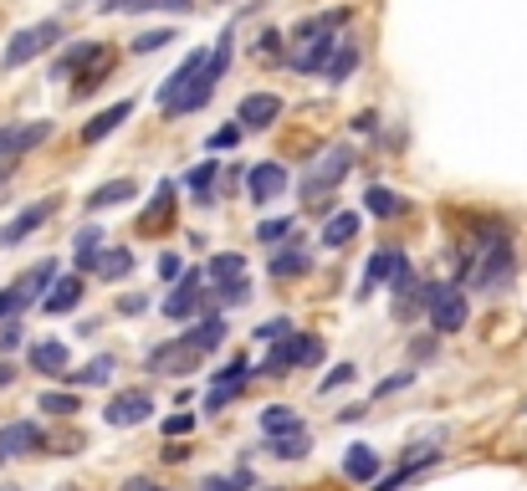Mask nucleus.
Listing matches in <instances>:
<instances>
[{"mask_svg":"<svg viewBox=\"0 0 527 491\" xmlns=\"http://www.w3.org/2000/svg\"><path fill=\"white\" fill-rule=\"evenodd\" d=\"M512 272H517V251H512V241L502 231H492L487 241L476 246V256H471L466 287H476V292H507Z\"/></svg>","mask_w":527,"mask_h":491,"instance_id":"1","label":"nucleus"},{"mask_svg":"<svg viewBox=\"0 0 527 491\" xmlns=\"http://www.w3.org/2000/svg\"><path fill=\"white\" fill-rule=\"evenodd\" d=\"M57 41H62V21H36V26H21V31L11 36V47L0 52V67H6V72H16V67L36 62L41 52H52Z\"/></svg>","mask_w":527,"mask_h":491,"instance_id":"2","label":"nucleus"},{"mask_svg":"<svg viewBox=\"0 0 527 491\" xmlns=\"http://www.w3.org/2000/svg\"><path fill=\"white\" fill-rule=\"evenodd\" d=\"M318 359H323V338H313V333H287V338L272 343L261 374L277 379V374H292V369H302V364H318Z\"/></svg>","mask_w":527,"mask_h":491,"instance_id":"3","label":"nucleus"},{"mask_svg":"<svg viewBox=\"0 0 527 491\" xmlns=\"http://www.w3.org/2000/svg\"><path fill=\"white\" fill-rule=\"evenodd\" d=\"M425 307H430V328L435 333H461L471 318V302L461 287H425Z\"/></svg>","mask_w":527,"mask_h":491,"instance_id":"4","label":"nucleus"},{"mask_svg":"<svg viewBox=\"0 0 527 491\" xmlns=\"http://www.w3.org/2000/svg\"><path fill=\"white\" fill-rule=\"evenodd\" d=\"M52 139V123L47 118H31V123H6L0 128V164H16L21 154H31L36 144Z\"/></svg>","mask_w":527,"mask_h":491,"instance_id":"5","label":"nucleus"},{"mask_svg":"<svg viewBox=\"0 0 527 491\" xmlns=\"http://www.w3.org/2000/svg\"><path fill=\"white\" fill-rule=\"evenodd\" d=\"M149 415H154V394H149V389H123V394L108 399V410H103V420H108L113 430H134V425H144Z\"/></svg>","mask_w":527,"mask_h":491,"instance_id":"6","label":"nucleus"},{"mask_svg":"<svg viewBox=\"0 0 527 491\" xmlns=\"http://www.w3.org/2000/svg\"><path fill=\"white\" fill-rule=\"evenodd\" d=\"M200 359H205V353H200L190 338H174V343H159V348H149V374H164V379H174V374H190Z\"/></svg>","mask_w":527,"mask_h":491,"instance_id":"7","label":"nucleus"},{"mask_svg":"<svg viewBox=\"0 0 527 491\" xmlns=\"http://www.w3.org/2000/svg\"><path fill=\"white\" fill-rule=\"evenodd\" d=\"M41 445H47V430H41L36 420H11V425H0V461L36 456Z\"/></svg>","mask_w":527,"mask_h":491,"instance_id":"8","label":"nucleus"},{"mask_svg":"<svg viewBox=\"0 0 527 491\" xmlns=\"http://www.w3.org/2000/svg\"><path fill=\"white\" fill-rule=\"evenodd\" d=\"M200 302H205V272L190 266V272H180V287L164 297V318H195Z\"/></svg>","mask_w":527,"mask_h":491,"instance_id":"9","label":"nucleus"},{"mask_svg":"<svg viewBox=\"0 0 527 491\" xmlns=\"http://www.w3.org/2000/svg\"><path fill=\"white\" fill-rule=\"evenodd\" d=\"M348 164H354V149H328V159L313 169V174H307V185H302V195L307 200H318V195H328L338 180H343V174H348Z\"/></svg>","mask_w":527,"mask_h":491,"instance_id":"10","label":"nucleus"},{"mask_svg":"<svg viewBox=\"0 0 527 491\" xmlns=\"http://www.w3.org/2000/svg\"><path fill=\"white\" fill-rule=\"evenodd\" d=\"M52 215H57V200H36L31 210H21L16 220H6V226H0V246H21L31 231H41V226H47Z\"/></svg>","mask_w":527,"mask_h":491,"instance_id":"11","label":"nucleus"},{"mask_svg":"<svg viewBox=\"0 0 527 491\" xmlns=\"http://www.w3.org/2000/svg\"><path fill=\"white\" fill-rule=\"evenodd\" d=\"M282 118V98L277 93H246L241 108H236V123L241 128H272Z\"/></svg>","mask_w":527,"mask_h":491,"instance_id":"12","label":"nucleus"},{"mask_svg":"<svg viewBox=\"0 0 527 491\" xmlns=\"http://www.w3.org/2000/svg\"><path fill=\"white\" fill-rule=\"evenodd\" d=\"M205 57H210V52H200V47H195V52H190V57H185L180 67H174V72H169V77L159 82V93H154V98H159V108H169V103L180 98L185 87H190V82H195V77L205 72Z\"/></svg>","mask_w":527,"mask_h":491,"instance_id":"13","label":"nucleus"},{"mask_svg":"<svg viewBox=\"0 0 527 491\" xmlns=\"http://www.w3.org/2000/svg\"><path fill=\"white\" fill-rule=\"evenodd\" d=\"M313 36H318V41H307V47H302V52L292 57V67H297L302 77H313V72H323V67L333 62V52H338V36H333L328 26H318Z\"/></svg>","mask_w":527,"mask_h":491,"instance_id":"14","label":"nucleus"},{"mask_svg":"<svg viewBox=\"0 0 527 491\" xmlns=\"http://www.w3.org/2000/svg\"><path fill=\"white\" fill-rule=\"evenodd\" d=\"M98 57H108V47H103V41H77V47H67V52L57 57L52 77H57V82H62V77H82V72L93 67Z\"/></svg>","mask_w":527,"mask_h":491,"instance_id":"15","label":"nucleus"},{"mask_svg":"<svg viewBox=\"0 0 527 491\" xmlns=\"http://www.w3.org/2000/svg\"><path fill=\"white\" fill-rule=\"evenodd\" d=\"M343 476L359 481V486H374V481H379V451H374V445H348Z\"/></svg>","mask_w":527,"mask_h":491,"instance_id":"16","label":"nucleus"},{"mask_svg":"<svg viewBox=\"0 0 527 491\" xmlns=\"http://www.w3.org/2000/svg\"><path fill=\"white\" fill-rule=\"evenodd\" d=\"M282 190H287V169L282 164H256L251 169V200L256 205H272Z\"/></svg>","mask_w":527,"mask_h":491,"instance_id":"17","label":"nucleus"},{"mask_svg":"<svg viewBox=\"0 0 527 491\" xmlns=\"http://www.w3.org/2000/svg\"><path fill=\"white\" fill-rule=\"evenodd\" d=\"M400 266H405V251H394V246H384V251H374L369 256V272H364V282H359V302L384 282V277H394V272H400Z\"/></svg>","mask_w":527,"mask_h":491,"instance_id":"18","label":"nucleus"},{"mask_svg":"<svg viewBox=\"0 0 527 491\" xmlns=\"http://www.w3.org/2000/svg\"><path fill=\"white\" fill-rule=\"evenodd\" d=\"M128 118H134V103H128V98H123V103H113V108H103L93 123L82 128V144H103L108 133H113V128H123Z\"/></svg>","mask_w":527,"mask_h":491,"instance_id":"19","label":"nucleus"},{"mask_svg":"<svg viewBox=\"0 0 527 491\" xmlns=\"http://www.w3.org/2000/svg\"><path fill=\"white\" fill-rule=\"evenodd\" d=\"M26 364H31L36 374H67V348H62L57 338H47V343H31Z\"/></svg>","mask_w":527,"mask_h":491,"instance_id":"20","label":"nucleus"},{"mask_svg":"<svg viewBox=\"0 0 527 491\" xmlns=\"http://www.w3.org/2000/svg\"><path fill=\"white\" fill-rule=\"evenodd\" d=\"M82 277H57V287L47 292V297H41V307H47L52 312V318H62V312H72L77 302H82Z\"/></svg>","mask_w":527,"mask_h":491,"instance_id":"21","label":"nucleus"},{"mask_svg":"<svg viewBox=\"0 0 527 491\" xmlns=\"http://www.w3.org/2000/svg\"><path fill=\"white\" fill-rule=\"evenodd\" d=\"M359 236V210H343V215H333L328 226H323V236H318V246H328V251H343L348 241Z\"/></svg>","mask_w":527,"mask_h":491,"instance_id":"22","label":"nucleus"},{"mask_svg":"<svg viewBox=\"0 0 527 491\" xmlns=\"http://www.w3.org/2000/svg\"><path fill=\"white\" fill-rule=\"evenodd\" d=\"M47 282H57V261H36L31 272L16 277V292H21L26 302H41V297H47Z\"/></svg>","mask_w":527,"mask_h":491,"instance_id":"23","label":"nucleus"},{"mask_svg":"<svg viewBox=\"0 0 527 491\" xmlns=\"http://www.w3.org/2000/svg\"><path fill=\"white\" fill-rule=\"evenodd\" d=\"M185 338H190L200 353H215V348L226 343V318H221V312H205V318H200V323H195Z\"/></svg>","mask_w":527,"mask_h":491,"instance_id":"24","label":"nucleus"},{"mask_svg":"<svg viewBox=\"0 0 527 491\" xmlns=\"http://www.w3.org/2000/svg\"><path fill=\"white\" fill-rule=\"evenodd\" d=\"M134 195H139V185H134V180H113V185H103V190L87 195V210H113V205H128Z\"/></svg>","mask_w":527,"mask_h":491,"instance_id":"25","label":"nucleus"},{"mask_svg":"<svg viewBox=\"0 0 527 491\" xmlns=\"http://www.w3.org/2000/svg\"><path fill=\"white\" fill-rule=\"evenodd\" d=\"M267 456L277 461H302L307 456V430H292V435H267V445H261Z\"/></svg>","mask_w":527,"mask_h":491,"instance_id":"26","label":"nucleus"},{"mask_svg":"<svg viewBox=\"0 0 527 491\" xmlns=\"http://www.w3.org/2000/svg\"><path fill=\"white\" fill-rule=\"evenodd\" d=\"M98 277H108V282H123L128 272H134V251H98V266H93Z\"/></svg>","mask_w":527,"mask_h":491,"instance_id":"27","label":"nucleus"},{"mask_svg":"<svg viewBox=\"0 0 527 491\" xmlns=\"http://www.w3.org/2000/svg\"><path fill=\"white\" fill-rule=\"evenodd\" d=\"M359 67V41H338V52H333V62L323 67V77L328 82H348V72Z\"/></svg>","mask_w":527,"mask_h":491,"instance_id":"28","label":"nucleus"},{"mask_svg":"<svg viewBox=\"0 0 527 491\" xmlns=\"http://www.w3.org/2000/svg\"><path fill=\"white\" fill-rule=\"evenodd\" d=\"M261 430L267 435H292V430H302V420H297L292 405H267L261 410Z\"/></svg>","mask_w":527,"mask_h":491,"instance_id":"29","label":"nucleus"},{"mask_svg":"<svg viewBox=\"0 0 527 491\" xmlns=\"http://www.w3.org/2000/svg\"><path fill=\"white\" fill-rule=\"evenodd\" d=\"M307 266H313V256H307L302 246H287V251L272 256V277H302Z\"/></svg>","mask_w":527,"mask_h":491,"instance_id":"30","label":"nucleus"},{"mask_svg":"<svg viewBox=\"0 0 527 491\" xmlns=\"http://www.w3.org/2000/svg\"><path fill=\"white\" fill-rule=\"evenodd\" d=\"M108 72H113V52H108V57H98V62L87 67L82 77H72V82H77V87H72V98H87V93H98V87H103V77H108Z\"/></svg>","mask_w":527,"mask_h":491,"instance_id":"31","label":"nucleus"},{"mask_svg":"<svg viewBox=\"0 0 527 491\" xmlns=\"http://www.w3.org/2000/svg\"><path fill=\"white\" fill-rule=\"evenodd\" d=\"M215 169H221V164H195L190 174H185V185H190V195H195V205H210V185H215Z\"/></svg>","mask_w":527,"mask_h":491,"instance_id":"32","label":"nucleus"},{"mask_svg":"<svg viewBox=\"0 0 527 491\" xmlns=\"http://www.w3.org/2000/svg\"><path fill=\"white\" fill-rule=\"evenodd\" d=\"M113 369H118L113 353H98V359L87 364V369H77V374L67 369V374H72V384H108V379H113Z\"/></svg>","mask_w":527,"mask_h":491,"instance_id":"33","label":"nucleus"},{"mask_svg":"<svg viewBox=\"0 0 527 491\" xmlns=\"http://www.w3.org/2000/svg\"><path fill=\"white\" fill-rule=\"evenodd\" d=\"M103 11H190V0H103Z\"/></svg>","mask_w":527,"mask_h":491,"instance_id":"34","label":"nucleus"},{"mask_svg":"<svg viewBox=\"0 0 527 491\" xmlns=\"http://www.w3.org/2000/svg\"><path fill=\"white\" fill-rule=\"evenodd\" d=\"M364 205H369V210H374L379 220H394V215H400V210H405V200H400V195H394V190H384V185H374V190L364 195Z\"/></svg>","mask_w":527,"mask_h":491,"instance_id":"35","label":"nucleus"},{"mask_svg":"<svg viewBox=\"0 0 527 491\" xmlns=\"http://www.w3.org/2000/svg\"><path fill=\"white\" fill-rule=\"evenodd\" d=\"M36 410H47V415H77V410H82V399L67 394V389H47V394L36 399Z\"/></svg>","mask_w":527,"mask_h":491,"instance_id":"36","label":"nucleus"},{"mask_svg":"<svg viewBox=\"0 0 527 491\" xmlns=\"http://www.w3.org/2000/svg\"><path fill=\"white\" fill-rule=\"evenodd\" d=\"M205 277H215V282H236V277H246V256H231V251H226V256H215Z\"/></svg>","mask_w":527,"mask_h":491,"instance_id":"37","label":"nucleus"},{"mask_svg":"<svg viewBox=\"0 0 527 491\" xmlns=\"http://www.w3.org/2000/svg\"><path fill=\"white\" fill-rule=\"evenodd\" d=\"M169 41H174V31H169V26H159V31H144V36H134V52H139V57H149V52L169 47Z\"/></svg>","mask_w":527,"mask_h":491,"instance_id":"38","label":"nucleus"},{"mask_svg":"<svg viewBox=\"0 0 527 491\" xmlns=\"http://www.w3.org/2000/svg\"><path fill=\"white\" fill-rule=\"evenodd\" d=\"M241 302H251V282H246V277L221 282V307H241Z\"/></svg>","mask_w":527,"mask_h":491,"instance_id":"39","label":"nucleus"},{"mask_svg":"<svg viewBox=\"0 0 527 491\" xmlns=\"http://www.w3.org/2000/svg\"><path fill=\"white\" fill-rule=\"evenodd\" d=\"M236 394H241V384H215V389H210V399H205V410H210V415H221Z\"/></svg>","mask_w":527,"mask_h":491,"instance_id":"40","label":"nucleus"},{"mask_svg":"<svg viewBox=\"0 0 527 491\" xmlns=\"http://www.w3.org/2000/svg\"><path fill=\"white\" fill-rule=\"evenodd\" d=\"M169 200H174V190L164 185V190H159V200L144 210V226H164V220H169Z\"/></svg>","mask_w":527,"mask_h":491,"instance_id":"41","label":"nucleus"},{"mask_svg":"<svg viewBox=\"0 0 527 491\" xmlns=\"http://www.w3.org/2000/svg\"><path fill=\"white\" fill-rule=\"evenodd\" d=\"M354 379H359V364H338V369H333V374H328V379H323L318 389H323V394H333V389H343V384H354Z\"/></svg>","mask_w":527,"mask_h":491,"instance_id":"42","label":"nucleus"},{"mask_svg":"<svg viewBox=\"0 0 527 491\" xmlns=\"http://www.w3.org/2000/svg\"><path fill=\"white\" fill-rule=\"evenodd\" d=\"M287 231H292V226H287L282 215H277V220H261V226H256V241L272 246V241H287Z\"/></svg>","mask_w":527,"mask_h":491,"instance_id":"43","label":"nucleus"},{"mask_svg":"<svg viewBox=\"0 0 527 491\" xmlns=\"http://www.w3.org/2000/svg\"><path fill=\"white\" fill-rule=\"evenodd\" d=\"M287 333H292V318H267V323L256 328L261 343H277V338H287Z\"/></svg>","mask_w":527,"mask_h":491,"instance_id":"44","label":"nucleus"},{"mask_svg":"<svg viewBox=\"0 0 527 491\" xmlns=\"http://www.w3.org/2000/svg\"><path fill=\"white\" fill-rule=\"evenodd\" d=\"M21 338H26V333H21V323H16V318L0 323V353H16V348H21Z\"/></svg>","mask_w":527,"mask_h":491,"instance_id":"45","label":"nucleus"},{"mask_svg":"<svg viewBox=\"0 0 527 491\" xmlns=\"http://www.w3.org/2000/svg\"><path fill=\"white\" fill-rule=\"evenodd\" d=\"M241 133H246L241 123H226L221 133H210V149H236V144H241Z\"/></svg>","mask_w":527,"mask_h":491,"instance_id":"46","label":"nucleus"},{"mask_svg":"<svg viewBox=\"0 0 527 491\" xmlns=\"http://www.w3.org/2000/svg\"><path fill=\"white\" fill-rule=\"evenodd\" d=\"M21 307H31V302H26L16 287H6V292H0V323H6V318H16Z\"/></svg>","mask_w":527,"mask_h":491,"instance_id":"47","label":"nucleus"},{"mask_svg":"<svg viewBox=\"0 0 527 491\" xmlns=\"http://www.w3.org/2000/svg\"><path fill=\"white\" fill-rule=\"evenodd\" d=\"M190 430H195V415H169V420H164V435H169V440H174V435H190Z\"/></svg>","mask_w":527,"mask_h":491,"instance_id":"48","label":"nucleus"},{"mask_svg":"<svg viewBox=\"0 0 527 491\" xmlns=\"http://www.w3.org/2000/svg\"><path fill=\"white\" fill-rule=\"evenodd\" d=\"M98 241H103V231H98V226H87V231H77L72 246H77V256H82V251H98Z\"/></svg>","mask_w":527,"mask_h":491,"instance_id":"49","label":"nucleus"},{"mask_svg":"<svg viewBox=\"0 0 527 491\" xmlns=\"http://www.w3.org/2000/svg\"><path fill=\"white\" fill-rule=\"evenodd\" d=\"M261 57H282V31H267V36H261Z\"/></svg>","mask_w":527,"mask_h":491,"instance_id":"50","label":"nucleus"},{"mask_svg":"<svg viewBox=\"0 0 527 491\" xmlns=\"http://www.w3.org/2000/svg\"><path fill=\"white\" fill-rule=\"evenodd\" d=\"M180 272H185L180 256H164V261H159V277H164V282H180Z\"/></svg>","mask_w":527,"mask_h":491,"instance_id":"51","label":"nucleus"},{"mask_svg":"<svg viewBox=\"0 0 527 491\" xmlns=\"http://www.w3.org/2000/svg\"><path fill=\"white\" fill-rule=\"evenodd\" d=\"M16 374H21V369L6 359V353H0V389H11V384H16Z\"/></svg>","mask_w":527,"mask_h":491,"instance_id":"52","label":"nucleus"},{"mask_svg":"<svg viewBox=\"0 0 527 491\" xmlns=\"http://www.w3.org/2000/svg\"><path fill=\"white\" fill-rule=\"evenodd\" d=\"M200 491H236V481H231V476H205Z\"/></svg>","mask_w":527,"mask_h":491,"instance_id":"53","label":"nucleus"},{"mask_svg":"<svg viewBox=\"0 0 527 491\" xmlns=\"http://www.w3.org/2000/svg\"><path fill=\"white\" fill-rule=\"evenodd\" d=\"M144 307H149V297H139V292L118 302V312H128V318H134V312H144Z\"/></svg>","mask_w":527,"mask_h":491,"instance_id":"54","label":"nucleus"},{"mask_svg":"<svg viewBox=\"0 0 527 491\" xmlns=\"http://www.w3.org/2000/svg\"><path fill=\"white\" fill-rule=\"evenodd\" d=\"M410 379H415V374H410V369H405V374H394V379H384V384H379V394H394V389H405V384H410Z\"/></svg>","mask_w":527,"mask_h":491,"instance_id":"55","label":"nucleus"},{"mask_svg":"<svg viewBox=\"0 0 527 491\" xmlns=\"http://www.w3.org/2000/svg\"><path fill=\"white\" fill-rule=\"evenodd\" d=\"M123 491H164V486H154L149 476H128V481H123Z\"/></svg>","mask_w":527,"mask_h":491,"instance_id":"56","label":"nucleus"},{"mask_svg":"<svg viewBox=\"0 0 527 491\" xmlns=\"http://www.w3.org/2000/svg\"><path fill=\"white\" fill-rule=\"evenodd\" d=\"M6 491H16V486H6Z\"/></svg>","mask_w":527,"mask_h":491,"instance_id":"57","label":"nucleus"}]
</instances>
